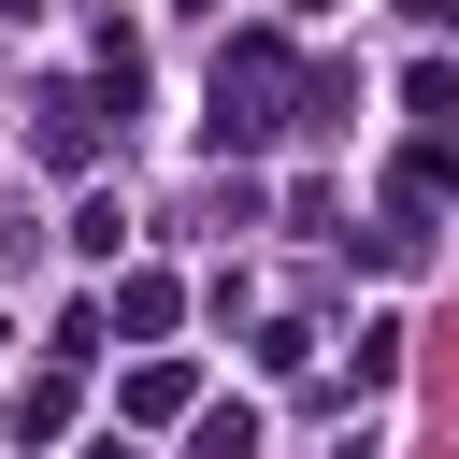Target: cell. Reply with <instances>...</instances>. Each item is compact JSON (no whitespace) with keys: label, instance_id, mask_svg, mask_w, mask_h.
I'll return each mask as SVG.
<instances>
[{"label":"cell","instance_id":"6da1fadb","mask_svg":"<svg viewBox=\"0 0 459 459\" xmlns=\"http://www.w3.org/2000/svg\"><path fill=\"white\" fill-rule=\"evenodd\" d=\"M201 459H258V416L230 402V416H201Z\"/></svg>","mask_w":459,"mask_h":459}]
</instances>
